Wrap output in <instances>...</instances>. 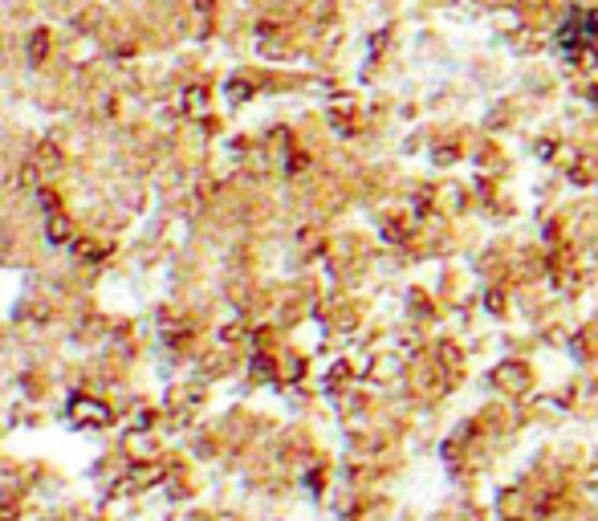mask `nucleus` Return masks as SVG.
<instances>
[]
</instances>
